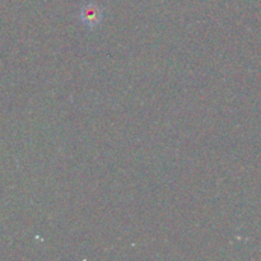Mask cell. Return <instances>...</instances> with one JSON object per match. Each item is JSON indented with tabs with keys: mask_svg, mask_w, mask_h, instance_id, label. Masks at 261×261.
Instances as JSON below:
<instances>
[{
	"mask_svg": "<svg viewBox=\"0 0 261 261\" xmlns=\"http://www.w3.org/2000/svg\"><path fill=\"white\" fill-rule=\"evenodd\" d=\"M81 19L87 25H96L101 20V10L94 5H86L81 10Z\"/></svg>",
	"mask_w": 261,
	"mask_h": 261,
	"instance_id": "6da1fadb",
	"label": "cell"
}]
</instances>
